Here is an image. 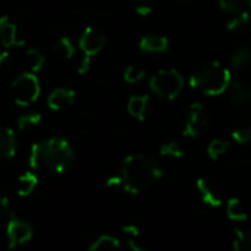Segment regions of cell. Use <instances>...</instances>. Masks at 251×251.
Listing matches in <instances>:
<instances>
[{
	"instance_id": "28",
	"label": "cell",
	"mask_w": 251,
	"mask_h": 251,
	"mask_svg": "<svg viewBox=\"0 0 251 251\" xmlns=\"http://www.w3.org/2000/svg\"><path fill=\"white\" fill-rule=\"evenodd\" d=\"M41 122V115L38 112H31V113H26V115H22L18 118L16 121V125L21 131H25L31 126H35Z\"/></svg>"
},
{
	"instance_id": "17",
	"label": "cell",
	"mask_w": 251,
	"mask_h": 251,
	"mask_svg": "<svg viewBox=\"0 0 251 251\" xmlns=\"http://www.w3.org/2000/svg\"><path fill=\"white\" fill-rule=\"evenodd\" d=\"M226 216L234 222H247L249 212L238 197H231L226 201Z\"/></svg>"
},
{
	"instance_id": "26",
	"label": "cell",
	"mask_w": 251,
	"mask_h": 251,
	"mask_svg": "<svg viewBox=\"0 0 251 251\" xmlns=\"http://www.w3.org/2000/svg\"><path fill=\"white\" fill-rule=\"evenodd\" d=\"M231 138L238 144H249V143H251V122L237 126L231 132Z\"/></svg>"
},
{
	"instance_id": "20",
	"label": "cell",
	"mask_w": 251,
	"mask_h": 251,
	"mask_svg": "<svg viewBox=\"0 0 251 251\" xmlns=\"http://www.w3.org/2000/svg\"><path fill=\"white\" fill-rule=\"evenodd\" d=\"M231 149V143L228 140L224 138H215L209 143L207 146V156L212 160H219L222 156H225L228 153V150Z\"/></svg>"
},
{
	"instance_id": "30",
	"label": "cell",
	"mask_w": 251,
	"mask_h": 251,
	"mask_svg": "<svg viewBox=\"0 0 251 251\" xmlns=\"http://www.w3.org/2000/svg\"><path fill=\"white\" fill-rule=\"evenodd\" d=\"M0 209L3 213H6L9 218L10 216H15V209H13V204H12V200L9 197H1L0 199Z\"/></svg>"
},
{
	"instance_id": "34",
	"label": "cell",
	"mask_w": 251,
	"mask_h": 251,
	"mask_svg": "<svg viewBox=\"0 0 251 251\" xmlns=\"http://www.w3.org/2000/svg\"><path fill=\"white\" fill-rule=\"evenodd\" d=\"M121 251H146L141 246H138L137 244V240H128V243H126V247L125 249H122Z\"/></svg>"
},
{
	"instance_id": "7",
	"label": "cell",
	"mask_w": 251,
	"mask_h": 251,
	"mask_svg": "<svg viewBox=\"0 0 251 251\" xmlns=\"http://www.w3.org/2000/svg\"><path fill=\"white\" fill-rule=\"evenodd\" d=\"M196 188L201 197V201L209 207L218 209L224 204V190L216 179L209 176H201L197 179Z\"/></svg>"
},
{
	"instance_id": "9",
	"label": "cell",
	"mask_w": 251,
	"mask_h": 251,
	"mask_svg": "<svg viewBox=\"0 0 251 251\" xmlns=\"http://www.w3.org/2000/svg\"><path fill=\"white\" fill-rule=\"evenodd\" d=\"M78 44L84 53V57L91 59L93 56H96L97 53H100L103 50V47L106 44V37L101 32H99L96 28L85 26L84 31L81 32Z\"/></svg>"
},
{
	"instance_id": "33",
	"label": "cell",
	"mask_w": 251,
	"mask_h": 251,
	"mask_svg": "<svg viewBox=\"0 0 251 251\" xmlns=\"http://www.w3.org/2000/svg\"><path fill=\"white\" fill-rule=\"evenodd\" d=\"M106 187L107 188H122V178H121V175H115V176L107 178Z\"/></svg>"
},
{
	"instance_id": "4",
	"label": "cell",
	"mask_w": 251,
	"mask_h": 251,
	"mask_svg": "<svg viewBox=\"0 0 251 251\" xmlns=\"http://www.w3.org/2000/svg\"><path fill=\"white\" fill-rule=\"evenodd\" d=\"M184 76L176 69H160L157 71L149 82L150 90L163 100H175L184 88Z\"/></svg>"
},
{
	"instance_id": "18",
	"label": "cell",
	"mask_w": 251,
	"mask_h": 251,
	"mask_svg": "<svg viewBox=\"0 0 251 251\" xmlns=\"http://www.w3.org/2000/svg\"><path fill=\"white\" fill-rule=\"evenodd\" d=\"M229 63L234 69H243L246 66H249L251 63V47L250 46H246V44H241L238 46L232 54H231V59H229Z\"/></svg>"
},
{
	"instance_id": "13",
	"label": "cell",
	"mask_w": 251,
	"mask_h": 251,
	"mask_svg": "<svg viewBox=\"0 0 251 251\" xmlns=\"http://www.w3.org/2000/svg\"><path fill=\"white\" fill-rule=\"evenodd\" d=\"M16 153V137L13 129L0 125V159L9 160Z\"/></svg>"
},
{
	"instance_id": "1",
	"label": "cell",
	"mask_w": 251,
	"mask_h": 251,
	"mask_svg": "<svg viewBox=\"0 0 251 251\" xmlns=\"http://www.w3.org/2000/svg\"><path fill=\"white\" fill-rule=\"evenodd\" d=\"M75 162L71 144L60 137L43 140L31 147L29 166L34 171L47 174H63Z\"/></svg>"
},
{
	"instance_id": "8",
	"label": "cell",
	"mask_w": 251,
	"mask_h": 251,
	"mask_svg": "<svg viewBox=\"0 0 251 251\" xmlns=\"http://www.w3.org/2000/svg\"><path fill=\"white\" fill-rule=\"evenodd\" d=\"M6 237H7V246L9 249H18L22 244L28 243L32 237V228L28 222L21 221L15 216L9 218L7 226H6Z\"/></svg>"
},
{
	"instance_id": "14",
	"label": "cell",
	"mask_w": 251,
	"mask_h": 251,
	"mask_svg": "<svg viewBox=\"0 0 251 251\" xmlns=\"http://www.w3.org/2000/svg\"><path fill=\"white\" fill-rule=\"evenodd\" d=\"M138 46L146 53H165L169 49V40L165 35H144Z\"/></svg>"
},
{
	"instance_id": "25",
	"label": "cell",
	"mask_w": 251,
	"mask_h": 251,
	"mask_svg": "<svg viewBox=\"0 0 251 251\" xmlns=\"http://www.w3.org/2000/svg\"><path fill=\"white\" fill-rule=\"evenodd\" d=\"M54 53H57L63 59H71L75 54V47H74L72 41L68 37H62L54 44Z\"/></svg>"
},
{
	"instance_id": "12",
	"label": "cell",
	"mask_w": 251,
	"mask_h": 251,
	"mask_svg": "<svg viewBox=\"0 0 251 251\" xmlns=\"http://www.w3.org/2000/svg\"><path fill=\"white\" fill-rule=\"evenodd\" d=\"M75 101V91L71 88H57L53 90L47 99V104L51 110H63L69 106H72Z\"/></svg>"
},
{
	"instance_id": "23",
	"label": "cell",
	"mask_w": 251,
	"mask_h": 251,
	"mask_svg": "<svg viewBox=\"0 0 251 251\" xmlns=\"http://www.w3.org/2000/svg\"><path fill=\"white\" fill-rule=\"evenodd\" d=\"M159 153L163 157H174V159H182L184 157V149L178 141L163 143L159 149Z\"/></svg>"
},
{
	"instance_id": "19",
	"label": "cell",
	"mask_w": 251,
	"mask_h": 251,
	"mask_svg": "<svg viewBox=\"0 0 251 251\" xmlns=\"http://www.w3.org/2000/svg\"><path fill=\"white\" fill-rule=\"evenodd\" d=\"M88 251H121V243L113 235L104 234L90 244Z\"/></svg>"
},
{
	"instance_id": "24",
	"label": "cell",
	"mask_w": 251,
	"mask_h": 251,
	"mask_svg": "<svg viewBox=\"0 0 251 251\" xmlns=\"http://www.w3.org/2000/svg\"><path fill=\"white\" fill-rule=\"evenodd\" d=\"M25 57H26L28 68H29V71H31L32 74H35V72L41 71V69H43V66H44V63H46L44 56H43L38 50H35V49H29V50H26Z\"/></svg>"
},
{
	"instance_id": "21",
	"label": "cell",
	"mask_w": 251,
	"mask_h": 251,
	"mask_svg": "<svg viewBox=\"0 0 251 251\" xmlns=\"http://www.w3.org/2000/svg\"><path fill=\"white\" fill-rule=\"evenodd\" d=\"M250 21H251V13L247 10V9H244V10H241V12L234 13V16L226 22V29H228V31H231V32L241 31V29H244V28H247V26H249Z\"/></svg>"
},
{
	"instance_id": "35",
	"label": "cell",
	"mask_w": 251,
	"mask_h": 251,
	"mask_svg": "<svg viewBox=\"0 0 251 251\" xmlns=\"http://www.w3.org/2000/svg\"><path fill=\"white\" fill-rule=\"evenodd\" d=\"M7 59H9V51H3V53H0V69H1V66L7 62Z\"/></svg>"
},
{
	"instance_id": "29",
	"label": "cell",
	"mask_w": 251,
	"mask_h": 251,
	"mask_svg": "<svg viewBox=\"0 0 251 251\" xmlns=\"http://www.w3.org/2000/svg\"><path fill=\"white\" fill-rule=\"evenodd\" d=\"M221 9L226 13H237L244 9H247L249 1L247 0H218Z\"/></svg>"
},
{
	"instance_id": "6",
	"label": "cell",
	"mask_w": 251,
	"mask_h": 251,
	"mask_svg": "<svg viewBox=\"0 0 251 251\" xmlns=\"http://www.w3.org/2000/svg\"><path fill=\"white\" fill-rule=\"evenodd\" d=\"M209 126V116L201 103H193L188 109L182 135L185 138H199Z\"/></svg>"
},
{
	"instance_id": "27",
	"label": "cell",
	"mask_w": 251,
	"mask_h": 251,
	"mask_svg": "<svg viewBox=\"0 0 251 251\" xmlns=\"http://www.w3.org/2000/svg\"><path fill=\"white\" fill-rule=\"evenodd\" d=\"M144 78H146V71L138 66L129 65L124 71V81L128 84H137V82L143 81Z\"/></svg>"
},
{
	"instance_id": "36",
	"label": "cell",
	"mask_w": 251,
	"mask_h": 251,
	"mask_svg": "<svg viewBox=\"0 0 251 251\" xmlns=\"http://www.w3.org/2000/svg\"><path fill=\"white\" fill-rule=\"evenodd\" d=\"M249 1V6H251V0H247Z\"/></svg>"
},
{
	"instance_id": "3",
	"label": "cell",
	"mask_w": 251,
	"mask_h": 251,
	"mask_svg": "<svg viewBox=\"0 0 251 251\" xmlns=\"http://www.w3.org/2000/svg\"><path fill=\"white\" fill-rule=\"evenodd\" d=\"M232 84L231 71L221 62L212 60L199 68L190 78V87L204 96L215 97L229 90Z\"/></svg>"
},
{
	"instance_id": "10",
	"label": "cell",
	"mask_w": 251,
	"mask_h": 251,
	"mask_svg": "<svg viewBox=\"0 0 251 251\" xmlns=\"http://www.w3.org/2000/svg\"><path fill=\"white\" fill-rule=\"evenodd\" d=\"M0 43L3 47H21L25 44L24 40L18 38V26L6 15L0 16Z\"/></svg>"
},
{
	"instance_id": "22",
	"label": "cell",
	"mask_w": 251,
	"mask_h": 251,
	"mask_svg": "<svg viewBox=\"0 0 251 251\" xmlns=\"http://www.w3.org/2000/svg\"><path fill=\"white\" fill-rule=\"evenodd\" d=\"M234 235L232 251H251V229L234 228Z\"/></svg>"
},
{
	"instance_id": "11",
	"label": "cell",
	"mask_w": 251,
	"mask_h": 251,
	"mask_svg": "<svg viewBox=\"0 0 251 251\" xmlns=\"http://www.w3.org/2000/svg\"><path fill=\"white\" fill-rule=\"evenodd\" d=\"M229 99L238 107L251 106V82L250 81H232L229 87Z\"/></svg>"
},
{
	"instance_id": "31",
	"label": "cell",
	"mask_w": 251,
	"mask_h": 251,
	"mask_svg": "<svg viewBox=\"0 0 251 251\" xmlns=\"http://www.w3.org/2000/svg\"><path fill=\"white\" fill-rule=\"evenodd\" d=\"M122 232L128 237V240H137L140 237V229L135 225H124Z\"/></svg>"
},
{
	"instance_id": "16",
	"label": "cell",
	"mask_w": 251,
	"mask_h": 251,
	"mask_svg": "<svg viewBox=\"0 0 251 251\" xmlns=\"http://www.w3.org/2000/svg\"><path fill=\"white\" fill-rule=\"evenodd\" d=\"M38 184V178L34 172H25L22 175L18 176L16 179V193L21 197H28L32 194V191L37 188Z\"/></svg>"
},
{
	"instance_id": "2",
	"label": "cell",
	"mask_w": 251,
	"mask_h": 251,
	"mask_svg": "<svg viewBox=\"0 0 251 251\" xmlns=\"http://www.w3.org/2000/svg\"><path fill=\"white\" fill-rule=\"evenodd\" d=\"M122 190L131 196H137L154 187L163 178V169L157 162L146 154H129L121 165Z\"/></svg>"
},
{
	"instance_id": "32",
	"label": "cell",
	"mask_w": 251,
	"mask_h": 251,
	"mask_svg": "<svg viewBox=\"0 0 251 251\" xmlns=\"http://www.w3.org/2000/svg\"><path fill=\"white\" fill-rule=\"evenodd\" d=\"M135 12H137L140 16H149V15H151L153 7H151L150 4H147V3H140V4L135 6Z\"/></svg>"
},
{
	"instance_id": "5",
	"label": "cell",
	"mask_w": 251,
	"mask_h": 251,
	"mask_svg": "<svg viewBox=\"0 0 251 251\" xmlns=\"http://www.w3.org/2000/svg\"><path fill=\"white\" fill-rule=\"evenodd\" d=\"M41 87L38 78L32 72H24L13 79L10 84V94L16 104L19 106H29L32 104L40 96Z\"/></svg>"
},
{
	"instance_id": "15",
	"label": "cell",
	"mask_w": 251,
	"mask_h": 251,
	"mask_svg": "<svg viewBox=\"0 0 251 251\" xmlns=\"http://www.w3.org/2000/svg\"><path fill=\"white\" fill-rule=\"evenodd\" d=\"M149 104H150V96L149 94H143V96H132L128 100V112L132 118H135L137 121H144L147 110H149Z\"/></svg>"
}]
</instances>
